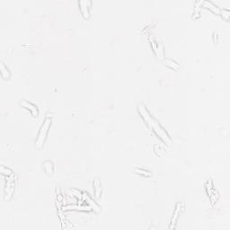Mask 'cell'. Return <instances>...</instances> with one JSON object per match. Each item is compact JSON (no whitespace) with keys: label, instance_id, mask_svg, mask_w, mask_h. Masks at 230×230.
<instances>
[{"label":"cell","instance_id":"obj_1","mask_svg":"<svg viewBox=\"0 0 230 230\" xmlns=\"http://www.w3.org/2000/svg\"><path fill=\"white\" fill-rule=\"evenodd\" d=\"M139 112L140 113L141 117L143 118V120L147 122V124L149 126V128L167 145H171L172 144V140L170 139V137L168 136V134L166 133V131L163 129V127L157 122V121L152 117L149 111L146 109V107L143 104H139Z\"/></svg>","mask_w":230,"mask_h":230},{"label":"cell","instance_id":"obj_2","mask_svg":"<svg viewBox=\"0 0 230 230\" xmlns=\"http://www.w3.org/2000/svg\"><path fill=\"white\" fill-rule=\"evenodd\" d=\"M50 124H51V120L50 118H46L44 120V122L40 130V132L38 134V138L36 139V142H35V147L37 148H42L44 145V142H45V139L47 138V134H48V131H49V129L50 127Z\"/></svg>","mask_w":230,"mask_h":230},{"label":"cell","instance_id":"obj_3","mask_svg":"<svg viewBox=\"0 0 230 230\" xmlns=\"http://www.w3.org/2000/svg\"><path fill=\"white\" fill-rule=\"evenodd\" d=\"M21 105H22L23 107H24V108L30 110V111L32 112V114L33 115V116H38L39 111H38L37 107H36L34 104H33L32 102H27V101H22Z\"/></svg>","mask_w":230,"mask_h":230},{"label":"cell","instance_id":"obj_4","mask_svg":"<svg viewBox=\"0 0 230 230\" xmlns=\"http://www.w3.org/2000/svg\"><path fill=\"white\" fill-rule=\"evenodd\" d=\"M80 10L82 12V15L85 18L89 17V6L91 5L90 1H80Z\"/></svg>","mask_w":230,"mask_h":230},{"label":"cell","instance_id":"obj_5","mask_svg":"<svg viewBox=\"0 0 230 230\" xmlns=\"http://www.w3.org/2000/svg\"><path fill=\"white\" fill-rule=\"evenodd\" d=\"M202 5H203V7H207V8H208V9H210L212 12H214L215 14H220V9L217 7H216L213 3H211V2H208V1H203L202 2Z\"/></svg>","mask_w":230,"mask_h":230},{"label":"cell","instance_id":"obj_6","mask_svg":"<svg viewBox=\"0 0 230 230\" xmlns=\"http://www.w3.org/2000/svg\"><path fill=\"white\" fill-rule=\"evenodd\" d=\"M64 210H68V209H76V210H84V211H89L91 210V207L90 206H76V205H72V206H67L64 207L63 208Z\"/></svg>","mask_w":230,"mask_h":230},{"label":"cell","instance_id":"obj_7","mask_svg":"<svg viewBox=\"0 0 230 230\" xmlns=\"http://www.w3.org/2000/svg\"><path fill=\"white\" fill-rule=\"evenodd\" d=\"M82 198H83V200H85V202L88 204V206L91 207V208H95L96 210H98L99 207L90 199V197H89L88 195H86L85 193H84V194H82Z\"/></svg>","mask_w":230,"mask_h":230},{"label":"cell","instance_id":"obj_8","mask_svg":"<svg viewBox=\"0 0 230 230\" xmlns=\"http://www.w3.org/2000/svg\"><path fill=\"white\" fill-rule=\"evenodd\" d=\"M164 63H165V65L166 67H168V68H172V69H174V70H177V69L179 68L178 63H176L174 60H172V59H165V60L164 61Z\"/></svg>","mask_w":230,"mask_h":230},{"label":"cell","instance_id":"obj_9","mask_svg":"<svg viewBox=\"0 0 230 230\" xmlns=\"http://www.w3.org/2000/svg\"><path fill=\"white\" fill-rule=\"evenodd\" d=\"M43 169L48 174H52L53 173V164L50 161H45L43 163Z\"/></svg>","mask_w":230,"mask_h":230},{"label":"cell","instance_id":"obj_10","mask_svg":"<svg viewBox=\"0 0 230 230\" xmlns=\"http://www.w3.org/2000/svg\"><path fill=\"white\" fill-rule=\"evenodd\" d=\"M0 71H1V76H2L3 78L7 79V78L10 77V72L7 69V68L4 65V63L1 64V67H0Z\"/></svg>","mask_w":230,"mask_h":230},{"label":"cell","instance_id":"obj_11","mask_svg":"<svg viewBox=\"0 0 230 230\" xmlns=\"http://www.w3.org/2000/svg\"><path fill=\"white\" fill-rule=\"evenodd\" d=\"M180 208H181V204L178 203L177 206H176V209H175V211H174V217H173V218H172V226H170V228H174V224H175L176 219H177V217H178Z\"/></svg>","mask_w":230,"mask_h":230},{"label":"cell","instance_id":"obj_12","mask_svg":"<svg viewBox=\"0 0 230 230\" xmlns=\"http://www.w3.org/2000/svg\"><path fill=\"white\" fill-rule=\"evenodd\" d=\"M1 173H2V174H4V175H7V177L8 176H12L13 175V173H12V171L10 170V169H8L7 167H5V166H1Z\"/></svg>","mask_w":230,"mask_h":230},{"label":"cell","instance_id":"obj_13","mask_svg":"<svg viewBox=\"0 0 230 230\" xmlns=\"http://www.w3.org/2000/svg\"><path fill=\"white\" fill-rule=\"evenodd\" d=\"M135 171L138 173V174H141V175H144V176H147V177H148V176H151V173H149L148 171H146V170H143V169H135Z\"/></svg>","mask_w":230,"mask_h":230},{"label":"cell","instance_id":"obj_14","mask_svg":"<svg viewBox=\"0 0 230 230\" xmlns=\"http://www.w3.org/2000/svg\"><path fill=\"white\" fill-rule=\"evenodd\" d=\"M150 42H151V45H152V49L154 50L155 53L157 54V48H158V44L156 42V41L154 40L153 37H150Z\"/></svg>","mask_w":230,"mask_h":230},{"label":"cell","instance_id":"obj_15","mask_svg":"<svg viewBox=\"0 0 230 230\" xmlns=\"http://www.w3.org/2000/svg\"><path fill=\"white\" fill-rule=\"evenodd\" d=\"M222 14V16H224L226 20H228V17H229V10H223V12H220Z\"/></svg>","mask_w":230,"mask_h":230}]
</instances>
